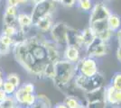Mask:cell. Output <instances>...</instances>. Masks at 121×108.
<instances>
[{
  "instance_id": "cell-1",
  "label": "cell",
  "mask_w": 121,
  "mask_h": 108,
  "mask_svg": "<svg viewBox=\"0 0 121 108\" xmlns=\"http://www.w3.org/2000/svg\"><path fill=\"white\" fill-rule=\"evenodd\" d=\"M14 56L16 61L25 68L26 71L32 76L36 77L43 78V72L44 68L45 63L37 61L33 54L30 52L26 42H23L20 44L15 45L12 49Z\"/></svg>"
},
{
  "instance_id": "cell-2",
  "label": "cell",
  "mask_w": 121,
  "mask_h": 108,
  "mask_svg": "<svg viewBox=\"0 0 121 108\" xmlns=\"http://www.w3.org/2000/svg\"><path fill=\"white\" fill-rule=\"evenodd\" d=\"M77 74L78 72L75 63L62 59L55 63V77L52 81L56 88L60 90L72 82Z\"/></svg>"
},
{
  "instance_id": "cell-3",
  "label": "cell",
  "mask_w": 121,
  "mask_h": 108,
  "mask_svg": "<svg viewBox=\"0 0 121 108\" xmlns=\"http://www.w3.org/2000/svg\"><path fill=\"white\" fill-rule=\"evenodd\" d=\"M74 83L85 93H90L105 87V77L100 72L92 77H84L77 74L74 78Z\"/></svg>"
},
{
  "instance_id": "cell-4",
  "label": "cell",
  "mask_w": 121,
  "mask_h": 108,
  "mask_svg": "<svg viewBox=\"0 0 121 108\" xmlns=\"http://www.w3.org/2000/svg\"><path fill=\"white\" fill-rule=\"evenodd\" d=\"M56 5L57 4L51 0H43L33 5L30 14L34 24L38 20H40L41 18L51 14H53L54 11L56 10Z\"/></svg>"
},
{
  "instance_id": "cell-5",
  "label": "cell",
  "mask_w": 121,
  "mask_h": 108,
  "mask_svg": "<svg viewBox=\"0 0 121 108\" xmlns=\"http://www.w3.org/2000/svg\"><path fill=\"white\" fill-rule=\"evenodd\" d=\"M69 25L64 22H57L54 23L52 30L50 31L51 40L54 41L58 46L62 48L63 50L67 47V32Z\"/></svg>"
},
{
  "instance_id": "cell-6",
  "label": "cell",
  "mask_w": 121,
  "mask_h": 108,
  "mask_svg": "<svg viewBox=\"0 0 121 108\" xmlns=\"http://www.w3.org/2000/svg\"><path fill=\"white\" fill-rule=\"evenodd\" d=\"M78 74L84 77H92L99 73V65L96 59L92 57L85 56L81 58L79 62L76 64Z\"/></svg>"
},
{
  "instance_id": "cell-7",
  "label": "cell",
  "mask_w": 121,
  "mask_h": 108,
  "mask_svg": "<svg viewBox=\"0 0 121 108\" xmlns=\"http://www.w3.org/2000/svg\"><path fill=\"white\" fill-rule=\"evenodd\" d=\"M110 51L109 43L101 41L100 39L96 38L94 41L85 50L86 56L92 57L94 59H99L108 54Z\"/></svg>"
},
{
  "instance_id": "cell-8",
  "label": "cell",
  "mask_w": 121,
  "mask_h": 108,
  "mask_svg": "<svg viewBox=\"0 0 121 108\" xmlns=\"http://www.w3.org/2000/svg\"><path fill=\"white\" fill-rule=\"evenodd\" d=\"M111 11L108 7V5L103 3V2H97L96 4H94L92 9L91 11V15H90V25L93 24L97 22H100V21L107 20L108 18V16H110Z\"/></svg>"
},
{
  "instance_id": "cell-9",
  "label": "cell",
  "mask_w": 121,
  "mask_h": 108,
  "mask_svg": "<svg viewBox=\"0 0 121 108\" xmlns=\"http://www.w3.org/2000/svg\"><path fill=\"white\" fill-rule=\"evenodd\" d=\"M14 97L17 104L22 105L25 108H32L37 100V95L27 93L21 86L15 91Z\"/></svg>"
},
{
  "instance_id": "cell-10",
  "label": "cell",
  "mask_w": 121,
  "mask_h": 108,
  "mask_svg": "<svg viewBox=\"0 0 121 108\" xmlns=\"http://www.w3.org/2000/svg\"><path fill=\"white\" fill-rule=\"evenodd\" d=\"M90 26L92 28V30L94 31L97 38L100 39L101 41H103L109 42L114 32H112L110 31L109 27L108 25L107 20L97 22V23L93 24H91Z\"/></svg>"
},
{
  "instance_id": "cell-11",
  "label": "cell",
  "mask_w": 121,
  "mask_h": 108,
  "mask_svg": "<svg viewBox=\"0 0 121 108\" xmlns=\"http://www.w3.org/2000/svg\"><path fill=\"white\" fill-rule=\"evenodd\" d=\"M43 43L47 50V57H48V61L52 63H57L60 60L63 59L60 52V47L58 46L54 41L52 40H46L44 38Z\"/></svg>"
},
{
  "instance_id": "cell-12",
  "label": "cell",
  "mask_w": 121,
  "mask_h": 108,
  "mask_svg": "<svg viewBox=\"0 0 121 108\" xmlns=\"http://www.w3.org/2000/svg\"><path fill=\"white\" fill-rule=\"evenodd\" d=\"M67 46L77 47L81 50L83 49L81 32L69 26V29L67 32Z\"/></svg>"
},
{
  "instance_id": "cell-13",
  "label": "cell",
  "mask_w": 121,
  "mask_h": 108,
  "mask_svg": "<svg viewBox=\"0 0 121 108\" xmlns=\"http://www.w3.org/2000/svg\"><path fill=\"white\" fill-rule=\"evenodd\" d=\"M53 24H54V23H53L52 14H51V15H48V16L41 18L40 20H38L34 24V26L39 32L43 33V32H50Z\"/></svg>"
},
{
  "instance_id": "cell-14",
  "label": "cell",
  "mask_w": 121,
  "mask_h": 108,
  "mask_svg": "<svg viewBox=\"0 0 121 108\" xmlns=\"http://www.w3.org/2000/svg\"><path fill=\"white\" fill-rule=\"evenodd\" d=\"M62 57L66 60L77 64L79 62V60L81 59V49L73 46H67L63 50Z\"/></svg>"
},
{
  "instance_id": "cell-15",
  "label": "cell",
  "mask_w": 121,
  "mask_h": 108,
  "mask_svg": "<svg viewBox=\"0 0 121 108\" xmlns=\"http://www.w3.org/2000/svg\"><path fill=\"white\" fill-rule=\"evenodd\" d=\"M17 21H18V25L19 28L25 31L27 33L30 32L32 28H34V23L31 14H27L25 12H19L17 16Z\"/></svg>"
},
{
  "instance_id": "cell-16",
  "label": "cell",
  "mask_w": 121,
  "mask_h": 108,
  "mask_svg": "<svg viewBox=\"0 0 121 108\" xmlns=\"http://www.w3.org/2000/svg\"><path fill=\"white\" fill-rule=\"evenodd\" d=\"M81 36H82V43H83V50L84 51L97 38L95 32L92 30L91 26L86 27L81 31Z\"/></svg>"
},
{
  "instance_id": "cell-17",
  "label": "cell",
  "mask_w": 121,
  "mask_h": 108,
  "mask_svg": "<svg viewBox=\"0 0 121 108\" xmlns=\"http://www.w3.org/2000/svg\"><path fill=\"white\" fill-rule=\"evenodd\" d=\"M107 22H108V25L112 32L116 33L121 28V18L120 16L117 14L111 13L110 16L107 19Z\"/></svg>"
},
{
  "instance_id": "cell-18",
  "label": "cell",
  "mask_w": 121,
  "mask_h": 108,
  "mask_svg": "<svg viewBox=\"0 0 121 108\" xmlns=\"http://www.w3.org/2000/svg\"><path fill=\"white\" fill-rule=\"evenodd\" d=\"M86 98H87L88 103L105 100V87L99 88L98 90H95V91H92V92L86 93Z\"/></svg>"
},
{
  "instance_id": "cell-19",
  "label": "cell",
  "mask_w": 121,
  "mask_h": 108,
  "mask_svg": "<svg viewBox=\"0 0 121 108\" xmlns=\"http://www.w3.org/2000/svg\"><path fill=\"white\" fill-rule=\"evenodd\" d=\"M32 108H52V103L46 96L37 95V100Z\"/></svg>"
},
{
  "instance_id": "cell-20",
  "label": "cell",
  "mask_w": 121,
  "mask_h": 108,
  "mask_svg": "<svg viewBox=\"0 0 121 108\" xmlns=\"http://www.w3.org/2000/svg\"><path fill=\"white\" fill-rule=\"evenodd\" d=\"M43 78H49L53 80L55 77V63L47 61L44 65L43 72Z\"/></svg>"
},
{
  "instance_id": "cell-21",
  "label": "cell",
  "mask_w": 121,
  "mask_h": 108,
  "mask_svg": "<svg viewBox=\"0 0 121 108\" xmlns=\"http://www.w3.org/2000/svg\"><path fill=\"white\" fill-rule=\"evenodd\" d=\"M63 103L65 104L66 106L68 108L85 107V106L83 105V104L81 103L78 98L74 97V96H66L65 98H64V100H63Z\"/></svg>"
},
{
  "instance_id": "cell-22",
  "label": "cell",
  "mask_w": 121,
  "mask_h": 108,
  "mask_svg": "<svg viewBox=\"0 0 121 108\" xmlns=\"http://www.w3.org/2000/svg\"><path fill=\"white\" fill-rule=\"evenodd\" d=\"M18 16V15H17ZM17 16H12L4 13L3 15V23L4 25H12V26H17L18 25V21H17Z\"/></svg>"
},
{
  "instance_id": "cell-23",
  "label": "cell",
  "mask_w": 121,
  "mask_h": 108,
  "mask_svg": "<svg viewBox=\"0 0 121 108\" xmlns=\"http://www.w3.org/2000/svg\"><path fill=\"white\" fill-rule=\"evenodd\" d=\"M76 5L79 9L83 12H91L94 5L92 4V0H77Z\"/></svg>"
},
{
  "instance_id": "cell-24",
  "label": "cell",
  "mask_w": 121,
  "mask_h": 108,
  "mask_svg": "<svg viewBox=\"0 0 121 108\" xmlns=\"http://www.w3.org/2000/svg\"><path fill=\"white\" fill-rule=\"evenodd\" d=\"M16 104L17 103L15 101L14 96H7V97L0 103V105L2 108H15Z\"/></svg>"
},
{
  "instance_id": "cell-25",
  "label": "cell",
  "mask_w": 121,
  "mask_h": 108,
  "mask_svg": "<svg viewBox=\"0 0 121 108\" xmlns=\"http://www.w3.org/2000/svg\"><path fill=\"white\" fill-rule=\"evenodd\" d=\"M2 88H3V90L5 91V93L7 96H14L15 91L17 90V88L15 87V85L12 84L11 82H9V81H7L6 79L5 80Z\"/></svg>"
},
{
  "instance_id": "cell-26",
  "label": "cell",
  "mask_w": 121,
  "mask_h": 108,
  "mask_svg": "<svg viewBox=\"0 0 121 108\" xmlns=\"http://www.w3.org/2000/svg\"><path fill=\"white\" fill-rule=\"evenodd\" d=\"M5 79L7 81L11 82L12 84H14L16 88H18L19 87H21V80H20V77L17 74L15 73H9L5 76Z\"/></svg>"
},
{
  "instance_id": "cell-27",
  "label": "cell",
  "mask_w": 121,
  "mask_h": 108,
  "mask_svg": "<svg viewBox=\"0 0 121 108\" xmlns=\"http://www.w3.org/2000/svg\"><path fill=\"white\" fill-rule=\"evenodd\" d=\"M18 31H19V27H17V26L4 25L2 33H4L5 35L10 36V37H14L18 32Z\"/></svg>"
},
{
  "instance_id": "cell-28",
  "label": "cell",
  "mask_w": 121,
  "mask_h": 108,
  "mask_svg": "<svg viewBox=\"0 0 121 108\" xmlns=\"http://www.w3.org/2000/svg\"><path fill=\"white\" fill-rule=\"evenodd\" d=\"M111 85L117 90H121V72H116L111 79Z\"/></svg>"
},
{
  "instance_id": "cell-29",
  "label": "cell",
  "mask_w": 121,
  "mask_h": 108,
  "mask_svg": "<svg viewBox=\"0 0 121 108\" xmlns=\"http://www.w3.org/2000/svg\"><path fill=\"white\" fill-rule=\"evenodd\" d=\"M108 104L105 100L100 101H94V102H89L86 105V108H107Z\"/></svg>"
},
{
  "instance_id": "cell-30",
  "label": "cell",
  "mask_w": 121,
  "mask_h": 108,
  "mask_svg": "<svg viewBox=\"0 0 121 108\" xmlns=\"http://www.w3.org/2000/svg\"><path fill=\"white\" fill-rule=\"evenodd\" d=\"M0 41H2L3 43H5V45L10 46V47H12V48L15 45V41H14L13 37L5 35L4 33H1V34H0Z\"/></svg>"
},
{
  "instance_id": "cell-31",
  "label": "cell",
  "mask_w": 121,
  "mask_h": 108,
  "mask_svg": "<svg viewBox=\"0 0 121 108\" xmlns=\"http://www.w3.org/2000/svg\"><path fill=\"white\" fill-rule=\"evenodd\" d=\"M22 88H24L27 93H29V94H35V85L33 83H25L24 85H22Z\"/></svg>"
},
{
  "instance_id": "cell-32",
  "label": "cell",
  "mask_w": 121,
  "mask_h": 108,
  "mask_svg": "<svg viewBox=\"0 0 121 108\" xmlns=\"http://www.w3.org/2000/svg\"><path fill=\"white\" fill-rule=\"evenodd\" d=\"M11 49H13V48L10 46L5 45V43H3L2 41H0V56L7 55L11 52Z\"/></svg>"
},
{
  "instance_id": "cell-33",
  "label": "cell",
  "mask_w": 121,
  "mask_h": 108,
  "mask_svg": "<svg viewBox=\"0 0 121 108\" xmlns=\"http://www.w3.org/2000/svg\"><path fill=\"white\" fill-rule=\"evenodd\" d=\"M76 3H77V0H63L61 5L67 8H71L76 5Z\"/></svg>"
},
{
  "instance_id": "cell-34",
  "label": "cell",
  "mask_w": 121,
  "mask_h": 108,
  "mask_svg": "<svg viewBox=\"0 0 121 108\" xmlns=\"http://www.w3.org/2000/svg\"><path fill=\"white\" fill-rule=\"evenodd\" d=\"M6 6H15V7H19V4L17 0H5Z\"/></svg>"
},
{
  "instance_id": "cell-35",
  "label": "cell",
  "mask_w": 121,
  "mask_h": 108,
  "mask_svg": "<svg viewBox=\"0 0 121 108\" xmlns=\"http://www.w3.org/2000/svg\"><path fill=\"white\" fill-rule=\"evenodd\" d=\"M5 80V76H4V72L0 68V88H2Z\"/></svg>"
},
{
  "instance_id": "cell-36",
  "label": "cell",
  "mask_w": 121,
  "mask_h": 108,
  "mask_svg": "<svg viewBox=\"0 0 121 108\" xmlns=\"http://www.w3.org/2000/svg\"><path fill=\"white\" fill-rule=\"evenodd\" d=\"M7 97V95L5 93V91L3 90V88H0V103L2 101H4L5 98Z\"/></svg>"
},
{
  "instance_id": "cell-37",
  "label": "cell",
  "mask_w": 121,
  "mask_h": 108,
  "mask_svg": "<svg viewBox=\"0 0 121 108\" xmlns=\"http://www.w3.org/2000/svg\"><path fill=\"white\" fill-rule=\"evenodd\" d=\"M116 56H117V60H118V61L121 63V48H120V47H117V49Z\"/></svg>"
},
{
  "instance_id": "cell-38",
  "label": "cell",
  "mask_w": 121,
  "mask_h": 108,
  "mask_svg": "<svg viewBox=\"0 0 121 108\" xmlns=\"http://www.w3.org/2000/svg\"><path fill=\"white\" fill-rule=\"evenodd\" d=\"M116 37L117 40V42H121V28L116 32Z\"/></svg>"
},
{
  "instance_id": "cell-39",
  "label": "cell",
  "mask_w": 121,
  "mask_h": 108,
  "mask_svg": "<svg viewBox=\"0 0 121 108\" xmlns=\"http://www.w3.org/2000/svg\"><path fill=\"white\" fill-rule=\"evenodd\" d=\"M17 2L19 4V6L26 5V4H29V0H17Z\"/></svg>"
},
{
  "instance_id": "cell-40",
  "label": "cell",
  "mask_w": 121,
  "mask_h": 108,
  "mask_svg": "<svg viewBox=\"0 0 121 108\" xmlns=\"http://www.w3.org/2000/svg\"><path fill=\"white\" fill-rule=\"evenodd\" d=\"M54 108H68V107L66 106V104L64 103H60V104H58L57 105H55Z\"/></svg>"
},
{
  "instance_id": "cell-41",
  "label": "cell",
  "mask_w": 121,
  "mask_h": 108,
  "mask_svg": "<svg viewBox=\"0 0 121 108\" xmlns=\"http://www.w3.org/2000/svg\"><path fill=\"white\" fill-rule=\"evenodd\" d=\"M42 1H43V0H29V4L34 5H35V4H37V3H39V2H42Z\"/></svg>"
},
{
  "instance_id": "cell-42",
  "label": "cell",
  "mask_w": 121,
  "mask_h": 108,
  "mask_svg": "<svg viewBox=\"0 0 121 108\" xmlns=\"http://www.w3.org/2000/svg\"><path fill=\"white\" fill-rule=\"evenodd\" d=\"M51 1H52V2H54V3H56V4H61L63 0H51Z\"/></svg>"
},
{
  "instance_id": "cell-43",
  "label": "cell",
  "mask_w": 121,
  "mask_h": 108,
  "mask_svg": "<svg viewBox=\"0 0 121 108\" xmlns=\"http://www.w3.org/2000/svg\"><path fill=\"white\" fill-rule=\"evenodd\" d=\"M111 108H121V107L119 106V105H116V106H112Z\"/></svg>"
},
{
  "instance_id": "cell-44",
  "label": "cell",
  "mask_w": 121,
  "mask_h": 108,
  "mask_svg": "<svg viewBox=\"0 0 121 108\" xmlns=\"http://www.w3.org/2000/svg\"><path fill=\"white\" fill-rule=\"evenodd\" d=\"M105 1H111V0H105Z\"/></svg>"
},
{
  "instance_id": "cell-45",
  "label": "cell",
  "mask_w": 121,
  "mask_h": 108,
  "mask_svg": "<svg viewBox=\"0 0 121 108\" xmlns=\"http://www.w3.org/2000/svg\"><path fill=\"white\" fill-rule=\"evenodd\" d=\"M0 108H2V107H1V105H0Z\"/></svg>"
},
{
  "instance_id": "cell-46",
  "label": "cell",
  "mask_w": 121,
  "mask_h": 108,
  "mask_svg": "<svg viewBox=\"0 0 121 108\" xmlns=\"http://www.w3.org/2000/svg\"><path fill=\"white\" fill-rule=\"evenodd\" d=\"M0 57H1V56H0Z\"/></svg>"
}]
</instances>
